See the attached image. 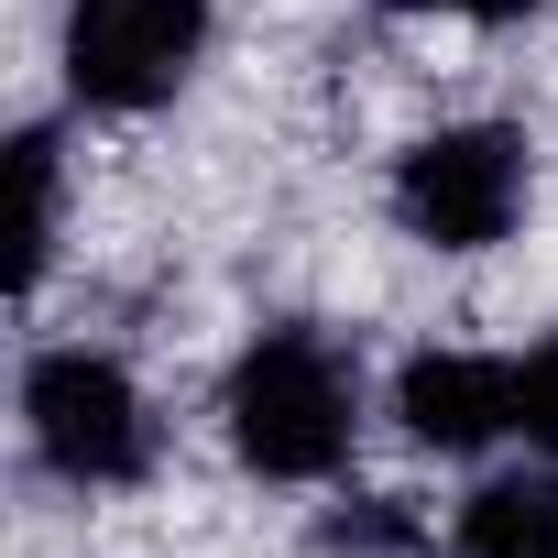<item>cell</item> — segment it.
I'll list each match as a JSON object with an SVG mask.
<instances>
[{"instance_id": "6da1fadb", "label": "cell", "mask_w": 558, "mask_h": 558, "mask_svg": "<svg viewBox=\"0 0 558 558\" xmlns=\"http://www.w3.org/2000/svg\"><path fill=\"white\" fill-rule=\"evenodd\" d=\"M351 416H362V384H351L340 340H318V329H263L219 384V427H230L241 471H263V482H329L351 460Z\"/></svg>"}, {"instance_id": "7a4b0ae2", "label": "cell", "mask_w": 558, "mask_h": 558, "mask_svg": "<svg viewBox=\"0 0 558 558\" xmlns=\"http://www.w3.org/2000/svg\"><path fill=\"white\" fill-rule=\"evenodd\" d=\"M23 427H34V460H45L56 482H77V493H110V482H143V471H154V405H143V384H132L110 351H88V340L34 351V373H23Z\"/></svg>"}, {"instance_id": "3957f363", "label": "cell", "mask_w": 558, "mask_h": 558, "mask_svg": "<svg viewBox=\"0 0 558 558\" xmlns=\"http://www.w3.org/2000/svg\"><path fill=\"white\" fill-rule=\"evenodd\" d=\"M525 208V132L514 121H449L395 165V219L427 252H482Z\"/></svg>"}, {"instance_id": "277c9868", "label": "cell", "mask_w": 558, "mask_h": 558, "mask_svg": "<svg viewBox=\"0 0 558 558\" xmlns=\"http://www.w3.org/2000/svg\"><path fill=\"white\" fill-rule=\"evenodd\" d=\"M208 56V0H77L66 12V88L88 110H154Z\"/></svg>"}, {"instance_id": "5b68a950", "label": "cell", "mask_w": 558, "mask_h": 558, "mask_svg": "<svg viewBox=\"0 0 558 558\" xmlns=\"http://www.w3.org/2000/svg\"><path fill=\"white\" fill-rule=\"evenodd\" d=\"M395 416H405L416 449L471 460V449H493V438L514 427V362H482V351H416V362L395 373Z\"/></svg>"}, {"instance_id": "8992f818", "label": "cell", "mask_w": 558, "mask_h": 558, "mask_svg": "<svg viewBox=\"0 0 558 558\" xmlns=\"http://www.w3.org/2000/svg\"><path fill=\"white\" fill-rule=\"evenodd\" d=\"M460 558H558V471H514V482H482L460 504Z\"/></svg>"}, {"instance_id": "52a82bcc", "label": "cell", "mask_w": 558, "mask_h": 558, "mask_svg": "<svg viewBox=\"0 0 558 558\" xmlns=\"http://www.w3.org/2000/svg\"><path fill=\"white\" fill-rule=\"evenodd\" d=\"M12 175H23V252H12V286L34 296V286H45V263H56V219H66L56 132H23V143H12Z\"/></svg>"}, {"instance_id": "ba28073f", "label": "cell", "mask_w": 558, "mask_h": 558, "mask_svg": "<svg viewBox=\"0 0 558 558\" xmlns=\"http://www.w3.org/2000/svg\"><path fill=\"white\" fill-rule=\"evenodd\" d=\"M514 427H525L536 449H558V340H536V351L514 362Z\"/></svg>"}, {"instance_id": "9c48e42d", "label": "cell", "mask_w": 558, "mask_h": 558, "mask_svg": "<svg viewBox=\"0 0 558 558\" xmlns=\"http://www.w3.org/2000/svg\"><path fill=\"white\" fill-rule=\"evenodd\" d=\"M329 547L340 558H395V547H416V525L395 504H351V514H329Z\"/></svg>"}, {"instance_id": "30bf717a", "label": "cell", "mask_w": 558, "mask_h": 558, "mask_svg": "<svg viewBox=\"0 0 558 558\" xmlns=\"http://www.w3.org/2000/svg\"><path fill=\"white\" fill-rule=\"evenodd\" d=\"M384 12H449V23H514L525 0H384Z\"/></svg>"}]
</instances>
